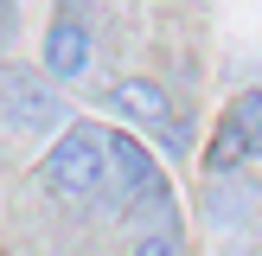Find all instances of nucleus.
<instances>
[{"label": "nucleus", "instance_id": "6e6552de", "mask_svg": "<svg viewBox=\"0 0 262 256\" xmlns=\"http://www.w3.org/2000/svg\"><path fill=\"white\" fill-rule=\"evenodd\" d=\"M128 256H179V230H147Z\"/></svg>", "mask_w": 262, "mask_h": 256}, {"label": "nucleus", "instance_id": "f03ea898", "mask_svg": "<svg viewBox=\"0 0 262 256\" xmlns=\"http://www.w3.org/2000/svg\"><path fill=\"white\" fill-rule=\"evenodd\" d=\"M45 71L58 77V83H77V77L90 71V26L83 19L58 13V19L45 26Z\"/></svg>", "mask_w": 262, "mask_h": 256}, {"label": "nucleus", "instance_id": "423d86ee", "mask_svg": "<svg viewBox=\"0 0 262 256\" xmlns=\"http://www.w3.org/2000/svg\"><path fill=\"white\" fill-rule=\"evenodd\" d=\"M224 128L243 141L250 160H262V90H243V96L230 102V109H224Z\"/></svg>", "mask_w": 262, "mask_h": 256}, {"label": "nucleus", "instance_id": "f257e3e1", "mask_svg": "<svg viewBox=\"0 0 262 256\" xmlns=\"http://www.w3.org/2000/svg\"><path fill=\"white\" fill-rule=\"evenodd\" d=\"M38 192H51V199H90V192H102V179H109V147H102V128L77 122L64 128L58 141H51V154L38 160Z\"/></svg>", "mask_w": 262, "mask_h": 256}, {"label": "nucleus", "instance_id": "39448f33", "mask_svg": "<svg viewBox=\"0 0 262 256\" xmlns=\"http://www.w3.org/2000/svg\"><path fill=\"white\" fill-rule=\"evenodd\" d=\"M7 115L19 128H51L58 122V102H51L38 83H26V77H7Z\"/></svg>", "mask_w": 262, "mask_h": 256}, {"label": "nucleus", "instance_id": "7ed1b4c3", "mask_svg": "<svg viewBox=\"0 0 262 256\" xmlns=\"http://www.w3.org/2000/svg\"><path fill=\"white\" fill-rule=\"evenodd\" d=\"M115 109L128 115V122L141 128H173V96H166V83H154V77H122L115 83Z\"/></svg>", "mask_w": 262, "mask_h": 256}, {"label": "nucleus", "instance_id": "0eeeda50", "mask_svg": "<svg viewBox=\"0 0 262 256\" xmlns=\"http://www.w3.org/2000/svg\"><path fill=\"white\" fill-rule=\"evenodd\" d=\"M205 166H211L217 179H224V173H243V166H250V154H243V141L230 135L224 122H217V135H211V147H205Z\"/></svg>", "mask_w": 262, "mask_h": 256}, {"label": "nucleus", "instance_id": "20e7f679", "mask_svg": "<svg viewBox=\"0 0 262 256\" xmlns=\"http://www.w3.org/2000/svg\"><path fill=\"white\" fill-rule=\"evenodd\" d=\"M102 147H109V166L122 173V186H135L147 205H166V186H160V173H154V160H147V147H141V141L102 135Z\"/></svg>", "mask_w": 262, "mask_h": 256}]
</instances>
